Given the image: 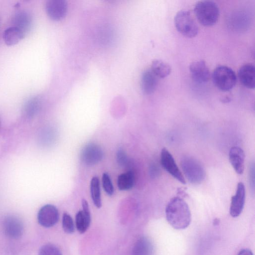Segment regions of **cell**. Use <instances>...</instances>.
Here are the masks:
<instances>
[{"label": "cell", "instance_id": "obj_28", "mask_svg": "<svg viewBox=\"0 0 255 255\" xmlns=\"http://www.w3.org/2000/svg\"><path fill=\"white\" fill-rule=\"evenodd\" d=\"M250 183L252 190L254 191L255 189V167L254 164H252L250 166Z\"/></svg>", "mask_w": 255, "mask_h": 255}, {"label": "cell", "instance_id": "obj_11", "mask_svg": "<svg viewBox=\"0 0 255 255\" xmlns=\"http://www.w3.org/2000/svg\"><path fill=\"white\" fill-rule=\"evenodd\" d=\"M246 199V189L244 184L239 182L235 195L232 197L230 207V214L236 218L240 215L244 209Z\"/></svg>", "mask_w": 255, "mask_h": 255}, {"label": "cell", "instance_id": "obj_7", "mask_svg": "<svg viewBox=\"0 0 255 255\" xmlns=\"http://www.w3.org/2000/svg\"><path fill=\"white\" fill-rule=\"evenodd\" d=\"M104 156L102 148L95 143H89L82 149L81 160L85 165L92 166L100 162Z\"/></svg>", "mask_w": 255, "mask_h": 255}, {"label": "cell", "instance_id": "obj_10", "mask_svg": "<svg viewBox=\"0 0 255 255\" xmlns=\"http://www.w3.org/2000/svg\"><path fill=\"white\" fill-rule=\"evenodd\" d=\"M48 16L54 20H59L65 17L68 10L67 2L64 0H49L45 4Z\"/></svg>", "mask_w": 255, "mask_h": 255}, {"label": "cell", "instance_id": "obj_13", "mask_svg": "<svg viewBox=\"0 0 255 255\" xmlns=\"http://www.w3.org/2000/svg\"><path fill=\"white\" fill-rule=\"evenodd\" d=\"M82 210L79 211L75 217L76 227L81 234L84 233L89 228L91 223V214L87 201H82Z\"/></svg>", "mask_w": 255, "mask_h": 255}, {"label": "cell", "instance_id": "obj_23", "mask_svg": "<svg viewBox=\"0 0 255 255\" xmlns=\"http://www.w3.org/2000/svg\"><path fill=\"white\" fill-rule=\"evenodd\" d=\"M90 191L93 203L97 208L102 206L100 181L98 177H93L90 183Z\"/></svg>", "mask_w": 255, "mask_h": 255}, {"label": "cell", "instance_id": "obj_22", "mask_svg": "<svg viewBox=\"0 0 255 255\" xmlns=\"http://www.w3.org/2000/svg\"><path fill=\"white\" fill-rule=\"evenodd\" d=\"M134 184V175L132 171H128L119 175L117 179V186L122 191L131 189Z\"/></svg>", "mask_w": 255, "mask_h": 255}, {"label": "cell", "instance_id": "obj_17", "mask_svg": "<svg viewBox=\"0 0 255 255\" xmlns=\"http://www.w3.org/2000/svg\"><path fill=\"white\" fill-rule=\"evenodd\" d=\"M158 83V78L150 69L145 70L141 78V88L146 95L151 94L155 91Z\"/></svg>", "mask_w": 255, "mask_h": 255}, {"label": "cell", "instance_id": "obj_24", "mask_svg": "<svg viewBox=\"0 0 255 255\" xmlns=\"http://www.w3.org/2000/svg\"><path fill=\"white\" fill-rule=\"evenodd\" d=\"M62 228L64 231L68 234L74 232V224L71 216L67 213H64L62 217Z\"/></svg>", "mask_w": 255, "mask_h": 255}, {"label": "cell", "instance_id": "obj_5", "mask_svg": "<svg viewBox=\"0 0 255 255\" xmlns=\"http://www.w3.org/2000/svg\"><path fill=\"white\" fill-rule=\"evenodd\" d=\"M174 24L176 29L182 35L192 38L198 33V27L190 12L187 10L179 11L174 17Z\"/></svg>", "mask_w": 255, "mask_h": 255}, {"label": "cell", "instance_id": "obj_1", "mask_svg": "<svg viewBox=\"0 0 255 255\" xmlns=\"http://www.w3.org/2000/svg\"><path fill=\"white\" fill-rule=\"evenodd\" d=\"M166 218L174 229L183 230L189 226L191 221L190 209L181 197H175L168 203L165 209Z\"/></svg>", "mask_w": 255, "mask_h": 255}, {"label": "cell", "instance_id": "obj_9", "mask_svg": "<svg viewBox=\"0 0 255 255\" xmlns=\"http://www.w3.org/2000/svg\"><path fill=\"white\" fill-rule=\"evenodd\" d=\"M59 218L58 209L51 204H47L42 207L37 215L38 223L45 228L54 226L58 221Z\"/></svg>", "mask_w": 255, "mask_h": 255}, {"label": "cell", "instance_id": "obj_25", "mask_svg": "<svg viewBox=\"0 0 255 255\" xmlns=\"http://www.w3.org/2000/svg\"><path fill=\"white\" fill-rule=\"evenodd\" d=\"M38 255H62V254L56 246L48 244L41 247Z\"/></svg>", "mask_w": 255, "mask_h": 255}, {"label": "cell", "instance_id": "obj_6", "mask_svg": "<svg viewBox=\"0 0 255 255\" xmlns=\"http://www.w3.org/2000/svg\"><path fill=\"white\" fill-rule=\"evenodd\" d=\"M2 228L4 234L11 239H18L22 235L24 230L22 221L16 216L8 215L2 222Z\"/></svg>", "mask_w": 255, "mask_h": 255}, {"label": "cell", "instance_id": "obj_16", "mask_svg": "<svg viewBox=\"0 0 255 255\" xmlns=\"http://www.w3.org/2000/svg\"><path fill=\"white\" fill-rule=\"evenodd\" d=\"M229 160L235 171L242 174L244 170L245 154L242 148L233 146L229 151Z\"/></svg>", "mask_w": 255, "mask_h": 255}, {"label": "cell", "instance_id": "obj_29", "mask_svg": "<svg viewBox=\"0 0 255 255\" xmlns=\"http://www.w3.org/2000/svg\"><path fill=\"white\" fill-rule=\"evenodd\" d=\"M237 255H254L252 251L249 249H244L241 250Z\"/></svg>", "mask_w": 255, "mask_h": 255}, {"label": "cell", "instance_id": "obj_21", "mask_svg": "<svg viewBox=\"0 0 255 255\" xmlns=\"http://www.w3.org/2000/svg\"><path fill=\"white\" fill-rule=\"evenodd\" d=\"M150 70L158 78H165L171 71L170 65L159 59H155L152 62Z\"/></svg>", "mask_w": 255, "mask_h": 255}, {"label": "cell", "instance_id": "obj_8", "mask_svg": "<svg viewBox=\"0 0 255 255\" xmlns=\"http://www.w3.org/2000/svg\"><path fill=\"white\" fill-rule=\"evenodd\" d=\"M160 161L163 167L171 175L180 183H186L185 179L176 164L173 156L165 148H163L161 150Z\"/></svg>", "mask_w": 255, "mask_h": 255}, {"label": "cell", "instance_id": "obj_18", "mask_svg": "<svg viewBox=\"0 0 255 255\" xmlns=\"http://www.w3.org/2000/svg\"><path fill=\"white\" fill-rule=\"evenodd\" d=\"M154 246L151 240L146 237H142L135 243L131 255H154Z\"/></svg>", "mask_w": 255, "mask_h": 255}, {"label": "cell", "instance_id": "obj_12", "mask_svg": "<svg viewBox=\"0 0 255 255\" xmlns=\"http://www.w3.org/2000/svg\"><path fill=\"white\" fill-rule=\"evenodd\" d=\"M189 71L192 79L196 83H205L210 79V70L203 60L191 63L189 66Z\"/></svg>", "mask_w": 255, "mask_h": 255}, {"label": "cell", "instance_id": "obj_27", "mask_svg": "<svg viewBox=\"0 0 255 255\" xmlns=\"http://www.w3.org/2000/svg\"><path fill=\"white\" fill-rule=\"evenodd\" d=\"M117 160L118 163L121 166H126L128 163V158L125 151L119 149L117 153Z\"/></svg>", "mask_w": 255, "mask_h": 255}, {"label": "cell", "instance_id": "obj_4", "mask_svg": "<svg viewBox=\"0 0 255 255\" xmlns=\"http://www.w3.org/2000/svg\"><path fill=\"white\" fill-rule=\"evenodd\" d=\"M212 79L215 86L223 91L231 90L237 82L235 72L231 68L224 65L219 66L214 69Z\"/></svg>", "mask_w": 255, "mask_h": 255}, {"label": "cell", "instance_id": "obj_19", "mask_svg": "<svg viewBox=\"0 0 255 255\" xmlns=\"http://www.w3.org/2000/svg\"><path fill=\"white\" fill-rule=\"evenodd\" d=\"M41 103V99L39 96H34L29 99L22 108V114L24 117L28 119L34 117L39 112Z\"/></svg>", "mask_w": 255, "mask_h": 255}, {"label": "cell", "instance_id": "obj_3", "mask_svg": "<svg viewBox=\"0 0 255 255\" xmlns=\"http://www.w3.org/2000/svg\"><path fill=\"white\" fill-rule=\"evenodd\" d=\"M181 166L188 181L194 185L201 183L205 179L206 171L202 164L191 156H184L181 160Z\"/></svg>", "mask_w": 255, "mask_h": 255}, {"label": "cell", "instance_id": "obj_2", "mask_svg": "<svg viewBox=\"0 0 255 255\" xmlns=\"http://www.w3.org/2000/svg\"><path fill=\"white\" fill-rule=\"evenodd\" d=\"M194 12L198 21L205 26H211L218 21L219 8L212 0H201L195 5Z\"/></svg>", "mask_w": 255, "mask_h": 255}, {"label": "cell", "instance_id": "obj_15", "mask_svg": "<svg viewBox=\"0 0 255 255\" xmlns=\"http://www.w3.org/2000/svg\"><path fill=\"white\" fill-rule=\"evenodd\" d=\"M12 22L13 26L19 28L25 34L31 28L32 17L28 11L19 10L14 14Z\"/></svg>", "mask_w": 255, "mask_h": 255}, {"label": "cell", "instance_id": "obj_20", "mask_svg": "<svg viewBox=\"0 0 255 255\" xmlns=\"http://www.w3.org/2000/svg\"><path fill=\"white\" fill-rule=\"evenodd\" d=\"M24 35L25 34L22 31L12 26L3 31V39L7 45L12 46L20 41Z\"/></svg>", "mask_w": 255, "mask_h": 255}, {"label": "cell", "instance_id": "obj_26", "mask_svg": "<svg viewBox=\"0 0 255 255\" xmlns=\"http://www.w3.org/2000/svg\"><path fill=\"white\" fill-rule=\"evenodd\" d=\"M102 180L105 191L109 195H112L114 193V188L109 174L107 172L104 173Z\"/></svg>", "mask_w": 255, "mask_h": 255}, {"label": "cell", "instance_id": "obj_14", "mask_svg": "<svg viewBox=\"0 0 255 255\" xmlns=\"http://www.w3.org/2000/svg\"><path fill=\"white\" fill-rule=\"evenodd\" d=\"M238 78L240 82L247 88L253 89L255 87V68L251 63L243 65L239 69Z\"/></svg>", "mask_w": 255, "mask_h": 255}]
</instances>
